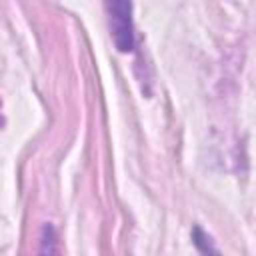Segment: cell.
Returning a JSON list of instances; mask_svg holds the SVG:
<instances>
[{"label": "cell", "instance_id": "2", "mask_svg": "<svg viewBox=\"0 0 256 256\" xmlns=\"http://www.w3.org/2000/svg\"><path fill=\"white\" fill-rule=\"evenodd\" d=\"M192 240H194V246L202 252V254H218V248L212 244V238L202 230V228H194L192 232Z\"/></svg>", "mask_w": 256, "mask_h": 256}, {"label": "cell", "instance_id": "1", "mask_svg": "<svg viewBox=\"0 0 256 256\" xmlns=\"http://www.w3.org/2000/svg\"><path fill=\"white\" fill-rule=\"evenodd\" d=\"M108 30L114 46L120 52L134 50V20H132V0H104Z\"/></svg>", "mask_w": 256, "mask_h": 256}]
</instances>
